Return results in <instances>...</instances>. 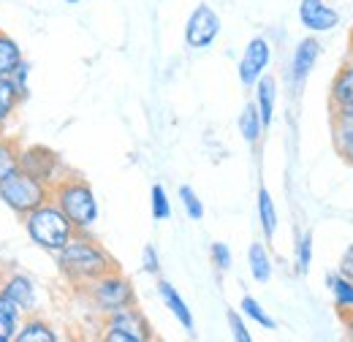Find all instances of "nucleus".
<instances>
[{"label":"nucleus","mask_w":353,"mask_h":342,"mask_svg":"<svg viewBox=\"0 0 353 342\" xmlns=\"http://www.w3.org/2000/svg\"><path fill=\"white\" fill-rule=\"evenodd\" d=\"M22 60H25V54H22L19 43L14 41L8 33L0 30V77H11L14 68H17Z\"/></svg>","instance_id":"21"},{"label":"nucleus","mask_w":353,"mask_h":342,"mask_svg":"<svg viewBox=\"0 0 353 342\" xmlns=\"http://www.w3.org/2000/svg\"><path fill=\"white\" fill-rule=\"evenodd\" d=\"M28 77H30V63H28V60H22V63H19L17 68H14L11 79L17 82V87H19V90H22L25 95H28Z\"/></svg>","instance_id":"33"},{"label":"nucleus","mask_w":353,"mask_h":342,"mask_svg":"<svg viewBox=\"0 0 353 342\" xmlns=\"http://www.w3.org/2000/svg\"><path fill=\"white\" fill-rule=\"evenodd\" d=\"M19 321H22V310L6 294H0V342L14 340V334L19 329Z\"/></svg>","instance_id":"19"},{"label":"nucleus","mask_w":353,"mask_h":342,"mask_svg":"<svg viewBox=\"0 0 353 342\" xmlns=\"http://www.w3.org/2000/svg\"><path fill=\"white\" fill-rule=\"evenodd\" d=\"M52 201L63 210V214L74 223L77 231H88L95 225L98 220V201H95V193L85 179L79 177H60L52 188Z\"/></svg>","instance_id":"2"},{"label":"nucleus","mask_w":353,"mask_h":342,"mask_svg":"<svg viewBox=\"0 0 353 342\" xmlns=\"http://www.w3.org/2000/svg\"><path fill=\"white\" fill-rule=\"evenodd\" d=\"M337 274H343V277L353 280V245L345 248V253H343V258H340V266H337Z\"/></svg>","instance_id":"34"},{"label":"nucleus","mask_w":353,"mask_h":342,"mask_svg":"<svg viewBox=\"0 0 353 342\" xmlns=\"http://www.w3.org/2000/svg\"><path fill=\"white\" fill-rule=\"evenodd\" d=\"M259 223H261V231H264L266 239H272L274 231H277V210H274L272 193L266 188H259Z\"/></svg>","instance_id":"24"},{"label":"nucleus","mask_w":353,"mask_h":342,"mask_svg":"<svg viewBox=\"0 0 353 342\" xmlns=\"http://www.w3.org/2000/svg\"><path fill=\"white\" fill-rule=\"evenodd\" d=\"M103 340L106 342H147L152 340L150 334V326L144 321V315L128 304V307H120L114 312H109L106 318V329H103Z\"/></svg>","instance_id":"6"},{"label":"nucleus","mask_w":353,"mask_h":342,"mask_svg":"<svg viewBox=\"0 0 353 342\" xmlns=\"http://www.w3.org/2000/svg\"><path fill=\"white\" fill-rule=\"evenodd\" d=\"M329 106L332 109H348L353 106V60H348L332 79L329 87Z\"/></svg>","instance_id":"15"},{"label":"nucleus","mask_w":353,"mask_h":342,"mask_svg":"<svg viewBox=\"0 0 353 342\" xmlns=\"http://www.w3.org/2000/svg\"><path fill=\"white\" fill-rule=\"evenodd\" d=\"M17 342H57V334L52 332V326H46L44 321H25L19 323L17 334H14Z\"/></svg>","instance_id":"23"},{"label":"nucleus","mask_w":353,"mask_h":342,"mask_svg":"<svg viewBox=\"0 0 353 342\" xmlns=\"http://www.w3.org/2000/svg\"><path fill=\"white\" fill-rule=\"evenodd\" d=\"M310 263H312V237L302 234L299 242H296V272L299 274H307Z\"/></svg>","instance_id":"29"},{"label":"nucleus","mask_w":353,"mask_h":342,"mask_svg":"<svg viewBox=\"0 0 353 342\" xmlns=\"http://www.w3.org/2000/svg\"><path fill=\"white\" fill-rule=\"evenodd\" d=\"M25 98L28 95L17 87V82L11 77H0V128L17 114V109H19V103Z\"/></svg>","instance_id":"17"},{"label":"nucleus","mask_w":353,"mask_h":342,"mask_svg":"<svg viewBox=\"0 0 353 342\" xmlns=\"http://www.w3.org/2000/svg\"><path fill=\"white\" fill-rule=\"evenodd\" d=\"M210 256H212V263L218 266V272H228V269H231V263H234V256H231L228 245H223V242H215V245H212Z\"/></svg>","instance_id":"31"},{"label":"nucleus","mask_w":353,"mask_h":342,"mask_svg":"<svg viewBox=\"0 0 353 342\" xmlns=\"http://www.w3.org/2000/svg\"><path fill=\"white\" fill-rule=\"evenodd\" d=\"M158 294H161V299L163 304L172 310V315H174L176 321H179V326L188 332V334H196V323H193V312H190V307L185 304V299L176 294V288L169 283V280H161L158 283Z\"/></svg>","instance_id":"14"},{"label":"nucleus","mask_w":353,"mask_h":342,"mask_svg":"<svg viewBox=\"0 0 353 342\" xmlns=\"http://www.w3.org/2000/svg\"><path fill=\"white\" fill-rule=\"evenodd\" d=\"M19 169L28 171L30 177H36L41 182H46L49 188L63 177L57 152H52L49 147H41V144H33V147L19 150Z\"/></svg>","instance_id":"8"},{"label":"nucleus","mask_w":353,"mask_h":342,"mask_svg":"<svg viewBox=\"0 0 353 342\" xmlns=\"http://www.w3.org/2000/svg\"><path fill=\"white\" fill-rule=\"evenodd\" d=\"M0 258H3V248H0Z\"/></svg>","instance_id":"38"},{"label":"nucleus","mask_w":353,"mask_h":342,"mask_svg":"<svg viewBox=\"0 0 353 342\" xmlns=\"http://www.w3.org/2000/svg\"><path fill=\"white\" fill-rule=\"evenodd\" d=\"M332 141L337 155L353 166V106L332 109Z\"/></svg>","instance_id":"12"},{"label":"nucleus","mask_w":353,"mask_h":342,"mask_svg":"<svg viewBox=\"0 0 353 342\" xmlns=\"http://www.w3.org/2000/svg\"><path fill=\"white\" fill-rule=\"evenodd\" d=\"M19 169V144L11 136H0V179Z\"/></svg>","instance_id":"25"},{"label":"nucleus","mask_w":353,"mask_h":342,"mask_svg":"<svg viewBox=\"0 0 353 342\" xmlns=\"http://www.w3.org/2000/svg\"><path fill=\"white\" fill-rule=\"evenodd\" d=\"M269 63H272V46H269V41H266L264 36L250 39V43L245 46L242 60H239V68H236L239 82L245 87H256V82L266 74Z\"/></svg>","instance_id":"9"},{"label":"nucleus","mask_w":353,"mask_h":342,"mask_svg":"<svg viewBox=\"0 0 353 342\" xmlns=\"http://www.w3.org/2000/svg\"><path fill=\"white\" fill-rule=\"evenodd\" d=\"M248 266H250V274L256 283H269L272 280V261L269 253L261 242H253L250 250H248Z\"/></svg>","instance_id":"20"},{"label":"nucleus","mask_w":353,"mask_h":342,"mask_svg":"<svg viewBox=\"0 0 353 342\" xmlns=\"http://www.w3.org/2000/svg\"><path fill=\"white\" fill-rule=\"evenodd\" d=\"M299 22L310 33H329L340 25V14L326 0H302L299 3Z\"/></svg>","instance_id":"10"},{"label":"nucleus","mask_w":353,"mask_h":342,"mask_svg":"<svg viewBox=\"0 0 353 342\" xmlns=\"http://www.w3.org/2000/svg\"><path fill=\"white\" fill-rule=\"evenodd\" d=\"M345 334H348V340H353V312L345 315Z\"/></svg>","instance_id":"35"},{"label":"nucleus","mask_w":353,"mask_h":342,"mask_svg":"<svg viewBox=\"0 0 353 342\" xmlns=\"http://www.w3.org/2000/svg\"><path fill=\"white\" fill-rule=\"evenodd\" d=\"M225 321H228V329H231V337L236 342H253V334L248 332V326H245V321H242V315L236 312V310H228L225 312Z\"/></svg>","instance_id":"30"},{"label":"nucleus","mask_w":353,"mask_h":342,"mask_svg":"<svg viewBox=\"0 0 353 342\" xmlns=\"http://www.w3.org/2000/svg\"><path fill=\"white\" fill-rule=\"evenodd\" d=\"M329 288H332V296H334V304L343 315L353 312V280L343 277V274H329Z\"/></svg>","instance_id":"22"},{"label":"nucleus","mask_w":353,"mask_h":342,"mask_svg":"<svg viewBox=\"0 0 353 342\" xmlns=\"http://www.w3.org/2000/svg\"><path fill=\"white\" fill-rule=\"evenodd\" d=\"M22 220H25V231L33 239V245H39L41 250H49V253H57L77 234L74 223L63 214V210L54 201H46L41 207H36Z\"/></svg>","instance_id":"3"},{"label":"nucleus","mask_w":353,"mask_h":342,"mask_svg":"<svg viewBox=\"0 0 353 342\" xmlns=\"http://www.w3.org/2000/svg\"><path fill=\"white\" fill-rule=\"evenodd\" d=\"M57 263H60V272H63V277L68 283L85 285V288L92 280H98L101 274L114 269V263H112V258L106 256V250L98 242H92L90 237H85L82 231H77L57 250Z\"/></svg>","instance_id":"1"},{"label":"nucleus","mask_w":353,"mask_h":342,"mask_svg":"<svg viewBox=\"0 0 353 342\" xmlns=\"http://www.w3.org/2000/svg\"><path fill=\"white\" fill-rule=\"evenodd\" d=\"M65 3H71V6H74V3H79V0H65Z\"/></svg>","instance_id":"37"},{"label":"nucleus","mask_w":353,"mask_h":342,"mask_svg":"<svg viewBox=\"0 0 353 342\" xmlns=\"http://www.w3.org/2000/svg\"><path fill=\"white\" fill-rule=\"evenodd\" d=\"M0 294H6L22 312H30L36 307V283L30 277H25V274L6 277L3 285H0Z\"/></svg>","instance_id":"13"},{"label":"nucleus","mask_w":353,"mask_h":342,"mask_svg":"<svg viewBox=\"0 0 353 342\" xmlns=\"http://www.w3.org/2000/svg\"><path fill=\"white\" fill-rule=\"evenodd\" d=\"M179 201H182L185 214H188L190 220H201V217H204V204H201V199L196 196V190H193L190 185H182V188H179Z\"/></svg>","instance_id":"27"},{"label":"nucleus","mask_w":353,"mask_h":342,"mask_svg":"<svg viewBox=\"0 0 353 342\" xmlns=\"http://www.w3.org/2000/svg\"><path fill=\"white\" fill-rule=\"evenodd\" d=\"M348 49H351V60H353V30H351V39H348Z\"/></svg>","instance_id":"36"},{"label":"nucleus","mask_w":353,"mask_h":342,"mask_svg":"<svg viewBox=\"0 0 353 342\" xmlns=\"http://www.w3.org/2000/svg\"><path fill=\"white\" fill-rule=\"evenodd\" d=\"M256 109H259V114H261V123H264V128L272 125V120H274V106H277V82H274V77H261L259 82H256Z\"/></svg>","instance_id":"16"},{"label":"nucleus","mask_w":353,"mask_h":342,"mask_svg":"<svg viewBox=\"0 0 353 342\" xmlns=\"http://www.w3.org/2000/svg\"><path fill=\"white\" fill-rule=\"evenodd\" d=\"M88 294L92 304L101 310V312H114V310H120V307H128L133 304V288L131 283L123 277V274H117L114 269L112 272H106V274H101L98 280H92L88 285Z\"/></svg>","instance_id":"5"},{"label":"nucleus","mask_w":353,"mask_h":342,"mask_svg":"<svg viewBox=\"0 0 353 342\" xmlns=\"http://www.w3.org/2000/svg\"><path fill=\"white\" fill-rule=\"evenodd\" d=\"M150 199H152V217L155 220H169L172 217V201H169L163 185H152Z\"/></svg>","instance_id":"28"},{"label":"nucleus","mask_w":353,"mask_h":342,"mask_svg":"<svg viewBox=\"0 0 353 342\" xmlns=\"http://www.w3.org/2000/svg\"><path fill=\"white\" fill-rule=\"evenodd\" d=\"M221 36V17L212 6L199 3L185 22V43L190 49H207Z\"/></svg>","instance_id":"7"},{"label":"nucleus","mask_w":353,"mask_h":342,"mask_svg":"<svg viewBox=\"0 0 353 342\" xmlns=\"http://www.w3.org/2000/svg\"><path fill=\"white\" fill-rule=\"evenodd\" d=\"M141 266H144V272H150V274H158V272H161V258H158V250H155L152 245H147V248L141 250Z\"/></svg>","instance_id":"32"},{"label":"nucleus","mask_w":353,"mask_h":342,"mask_svg":"<svg viewBox=\"0 0 353 342\" xmlns=\"http://www.w3.org/2000/svg\"><path fill=\"white\" fill-rule=\"evenodd\" d=\"M318 54H321L318 39L307 36V39H302V41L296 43L294 57H291V85H294V90H299V87L307 82L310 71L318 63Z\"/></svg>","instance_id":"11"},{"label":"nucleus","mask_w":353,"mask_h":342,"mask_svg":"<svg viewBox=\"0 0 353 342\" xmlns=\"http://www.w3.org/2000/svg\"><path fill=\"white\" fill-rule=\"evenodd\" d=\"M49 196H52L49 185L41 182V179H36V177H30L28 171L22 169H17L14 174H8L6 179H0V201L11 212L19 214V217H25L28 212H33L36 207L52 201Z\"/></svg>","instance_id":"4"},{"label":"nucleus","mask_w":353,"mask_h":342,"mask_svg":"<svg viewBox=\"0 0 353 342\" xmlns=\"http://www.w3.org/2000/svg\"><path fill=\"white\" fill-rule=\"evenodd\" d=\"M264 123H261V114H259V109H256V103L250 101V103H245V109H242V114H239V133H242V139L248 141V144H259L261 141V136H264Z\"/></svg>","instance_id":"18"},{"label":"nucleus","mask_w":353,"mask_h":342,"mask_svg":"<svg viewBox=\"0 0 353 342\" xmlns=\"http://www.w3.org/2000/svg\"><path fill=\"white\" fill-rule=\"evenodd\" d=\"M239 310H242V315H245V318L256 321L261 329H269V332L274 329V321L266 315V310L259 304V301L253 299V296H245V299H242V304H239Z\"/></svg>","instance_id":"26"}]
</instances>
